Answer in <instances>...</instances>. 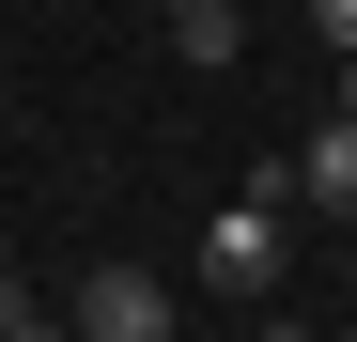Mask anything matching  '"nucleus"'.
I'll return each instance as SVG.
<instances>
[{
	"instance_id": "f257e3e1",
	"label": "nucleus",
	"mask_w": 357,
	"mask_h": 342,
	"mask_svg": "<svg viewBox=\"0 0 357 342\" xmlns=\"http://www.w3.org/2000/svg\"><path fill=\"white\" fill-rule=\"evenodd\" d=\"M280 234H295V171L264 156V171H249V202L202 218V280H218V296H264V280H280Z\"/></svg>"
},
{
	"instance_id": "f03ea898",
	"label": "nucleus",
	"mask_w": 357,
	"mask_h": 342,
	"mask_svg": "<svg viewBox=\"0 0 357 342\" xmlns=\"http://www.w3.org/2000/svg\"><path fill=\"white\" fill-rule=\"evenodd\" d=\"M78 342H171V280L155 265H93L78 280Z\"/></svg>"
},
{
	"instance_id": "7ed1b4c3",
	"label": "nucleus",
	"mask_w": 357,
	"mask_h": 342,
	"mask_svg": "<svg viewBox=\"0 0 357 342\" xmlns=\"http://www.w3.org/2000/svg\"><path fill=\"white\" fill-rule=\"evenodd\" d=\"M295 202H326V218H357V125L326 109V140L295 156Z\"/></svg>"
},
{
	"instance_id": "20e7f679",
	"label": "nucleus",
	"mask_w": 357,
	"mask_h": 342,
	"mask_svg": "<svg viewBox=\"0 0 357 342\" xmlns=\"http://www.w3.org/2000/svg\"><path fill=\"white\" fill-rule=\"evenodd\" d=\"M171 47L218 78V63H249V16H233V0H187V16H171Z\"/></svg>"
},
{
	"instance_id": "39448f33",
	"label": "nucleus",
	"mask_w": 357,
	"mask_h": 342,
	"mask_svg": "<svg viewBox=\"0 0 357 342\" xmlns=\"http://www.w3.org/2000/svg\"><path fill=\"white\" fill-rule=\"evenodd\" d=\"M0 342H78V327H47V311H31V296H16V311H0Z\"/></svg>"
},
{
	"instance_id": "423d86ee",
	"label": "nucleus",
	"mask_w": 357,
	"mask_h": 342,
	"mask_svg": "<svg viewBox=\"0 0 357 342\" xmlns=\"http://www.w3.org/2000/svg\"><path fill=\"white\" fill-rule=\"evenodd\" d=\"M311 31H326V47H357V0H311Z\"/></svg>"
},
{
	"instance_id": "0eeeda50",
	"label": "nucleus",
	"mask_w": 357,
	"mask_h": 342,
	"mask_svg": "<svg viewBox=\"0 0 357 342\" xmlns=\"http://www.w3.org/2000/svg\"><path fill=\"white\" fill-rule=\"evenodd\" d=\"M342 125H357V47H342Z\"/></svg>"
},
{
	"instance_id": "6e6552de",
	"label": "nucleus",
	"mask_w": 357,
	"mask_h": 342,
	"mask_svg": "<svg viewBox=\"0 0 357 342\" xmlns=\"http://www.w3.org/2000/svg\"><path fill=\"white\" fill-rule=\"evenodd\" d=\"M249 342H311V327H249Z\"/></svg>"
},
{
	"instance_id": "1a4fd4ad",
	"label": "nucleus",
	"mask_w": 357,
	"mask_h": 342,
	"mask_svg": "<svg viewBox=\"0 0 357 342\" xmlns=\"http://www.w3.org/2000/svg\"><path fill=\"white\" fill-rule=\"evenodd\" d=\"M155 16H187V0H155Z\"/></svg>"
},
{
	"instance_id": "9d476101",
	"label": "nucleus",
	"mask_w": 357,
	"mask_h": 342,
	"mask_svg": "<svg viewBox=\"0 0 357 342\" xmlns=\"http://www.w3.org/2000/svg\"><path fill=\"white\" fill-rule=\"evenodd\" d=\"M0 311H16V280H0Z\"/></svg>"
}]
</instances>
